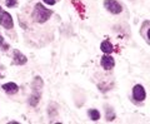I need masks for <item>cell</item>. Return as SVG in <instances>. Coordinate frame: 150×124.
<instances>
[{"label":"cell","instance_id":"cell-1","mask_svg":"<svg viewBox=\"0 0 150 124\" xmlns=\"http://www.w3.org/2000/svg\"><path fill=\"white\" fill-rule=\"evenodd\" d=\"M51 15H53V11H51L50 9H46L43 4H35L34 11H33V19H34L36 23L48 21Z\"/></svg>","mask_w":150,"mask_h":124},{"label":"cell","instance_id":"cell-12","mask_svg":"<svg viewBox=\"0 0 150 124\" xmlns=\"http://www.w3.org/2000/svg\"><path fill=\"white\" fill-rule=\"evenodd\" d=\"M0 48H1L3 50H8L9 49V44H6L5 40H4V38L0 35Z\"/></svg>","mask_w":150,"mask_h":124},{"label":"cell","instance_id":"cell-2","mask_svg":"<svg viewBox=\"0 0 150 124\" xmlns=\"http://www.w3.org/2000/svg\"><path fill=\"white\" fill-rule=\"evenodd\" d=\"M43 79L40 77H36L34 78V82H33V93L29 98V104L31 107H35L38 105V103L40 100V97H41V89H43Z\"/></svg>","mask_w":150,"mask_h":124},{"label":"cell","instance_id":"cell-5","mask_svg":"<svg viewBox=\"0 0 150 124\" xmlns=\"http://www.w3.org/2000/svg\"><path fill=\"white\" fill-rule=\"evenodd\" d=\"M133 98L135 99V100H138V102L145 100V98H146V92H145L143 85H140V84L134 85V88H133Z\"/></svg>","mask_w":150,"mask_h":124},{"label":"cell","instance_id":"cell-4","mask_svg":"<svg viewBox=\"0 0 150 124\" xmlns=\"http://www.w3.org/2000/svg\"><path fill=\"white\" fill-rule=\"evenodd\" d=\"M104 6H105V9H108V11H110L111 14H120L123 11L121 5L118 1H115V0H105Z\"/></svg>","mask_w":150,"mask_h":124},{"label":"cell","instance_id":"cell-8","mask_svg":"<svg viewBox=\"0 0 150 124\" xmlns=\"http://www.w3.org/2000/svg\"><path fill=\"white\" fill-rule=\"evenodd\" d=\"M3 89L5 90V93H8V94H15V93H18L19 87H18L15 83L9 82V83H5V84L3 85Z\"/></svg>","mask_w":150,"mask_h":124},{"label":"cell","instance_id":"cell-3","mask_svg":"<svg viewBox=\"0 0 150 124\" xmlns=\"http://www.w3.org/2000/svg\"><path fill=\"white\" fill-rule=\"evenodd\" d=\"M0 25L5 29H13L14 26V20H13V16L9 14L8 11L3 10L1 6H0Z\"/></svg>","mask_w":150,"mask_h":124},{"label":"cell","instance_id":"cell-14","mask_svg":"<svg viewBox=\"0 0 150 124\" xmlns=\"http://www.w3.org/2000/svg\"><path fill=\"white\" fill-rule=\"evenodd\" d=\"M45 4H48V5H54L55 4V0H43Z\"/></svg>","mask_w":150,"mask_h":124},{"label":"cell","instance_id":"cell-10","mask_svg":"<svg viewBox=\"0 0 150 124\" xmlns=\"http://www.w3.org/2000/svg\"><path fill=\"white\" fill-rule=\"evenodd\" d=\"M149 24H150V21L149 20H145V23L143 24V28H142V35H143V38L145 40H146V43L149 44V36H148V30H149Z\"/></svg>","mask_w":150,"mask_h":124},{"label":"cell","instance_id":"cell-7","mask_svg":"<svg viewBox=\"0 0 150 124\" xmlns=\"http://www.w3.org/2000/svg\"><path fill=\"white\" fill-rule=\"evenodd\" d=\"M28 61L26 59V56L21 53V51H19V50H14V64H16V65H23V64H25Z\"/></svg>","mask_w":150,"mask_h":124},{"label":"cell","instance_id":"cell-11","mask_svg":"<svg viewBox=\"0 0 150 124\" xmlns=\"http://www.w3.org/2000/svg\"><path fill=\"white\" fill-rule=\"evenodd\" d=\"M89 114V118L91 119V120H99L100 119V113L96 110V109H90V110L88 112Z\"/></svg>","mask_w":150,"mask_h":124},{"label":"cell","instance_id":"cell-13","mask_svg":"<svg viewBox=\"0 0 150 124\" xmlns=\"http://www.w3.org/2000/svg\"><path fill=\"white\" fill-rule=\"evenodd\" d=\"M5 1H6V6L9 8H13L16 5V0H5Z\"/></svg>","mask_w":150,"mask_h":124},{"label":"cell","instance_id":"cell-9","mask_svg":"<svg viewBox=\"0 0 150 124\" xmlns=\"http://www.w3.org/2000/svg\"><path fill=\"white\" fill-rule=\"evenodd\" d=\"M100 49H101V51L104 54H110V53L114 51V46H112V44L109 40H104L101 43V45H100Z\"/></svg>","mask_w":150,"mask_h":124},{"label":"cell","instance_id":"cell-6","mask_svg":"<svg viewBox=\"0 0 150 124\" xmlns=\"http://www.w3.org/2000/svg\"><path fill=\"white\" fill-rule=\"evenodd\" d=\"M115 65V60L112 56L108 55V54H104V56L101 58V66L104 68L105 70H111L112 68H114Z\"/></svg>","mask_w":150,"mask_h":124}]
</instances>
